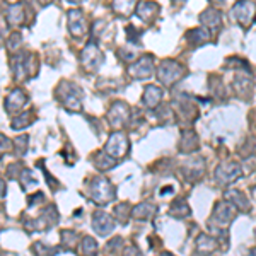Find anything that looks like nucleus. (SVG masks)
<instances>
[{"label": "nucleus", "instance_id": "nucleus-32", "mask_svg": "<svg viewBox=\"0 0 256 256\" xmlns=\"http://www.w3.org/2000/svg\"><path fill=\"white\" fill-rule=\"evenodd\" d=\"M7 48L12 56L18 55L19 52H22V38H20L19 32H12L9 41H7Z\"/></svg>", "mask_w": 256, "mask_h": 256}, {"label": "nucleus", "instance_id": "nucleus-16", "mask_svg": "<svg viewBox=\"0 0 256 256\" xmlns=\"http://www.w3.org/2000/svg\"><path fill=\"white\" fill-rule=\"evenodd\" d=\"M180 152L183 154H193L200 148V140H198V135L195 134V130L192 128H184L181 132V138H180Z\"/></svg>", "mask_w": 256, "mask_h": 256}, {"label": "nucleus", "instance_id": "nucleus-26", "mask_svg": "<svg viewBox=\"0 0 256 256\" xmlns=\"http://www.w3.org/2000/svg\"><path fill=\"white\" fill-rule=\"evenodd\" d=\"M77 254L79 256H96L98 254V242L90 236H84L77 246Z\"/></svg>", "mask_w": 256, "mask_h": 256}, {"label": "nucleus", "instance_id": "nucleus-45", "mask_svg": "<svg viewBox=\"0 0 256 256\" xmlns=\"http://www.w3.org/2000/svg\"><path fill=\"white\" fill-rule=\"evenodd\" d=\"M180 2H184V0H172V4H180Z\"/></svg>", "mask_w": 256, "mask_h": 256}, {"label": "nucleus", "instance_id": "nucleus-5", "mask_svg": "<svg viewBox=\"0 0 256 256\" xmlns=\"http://www.w3.org/2000/svg\"><path fill=\"white\" fill-rule=\"evenodd\" d=\"M242 176V169L238 162L234 160H224L216 168L214 171V180L218 186H227V184H232L234 181L239 180Z\"/></svg>", "mask_w": 256, "mask_h": 256}, {"label": "nucleus", "instance_id": "nucleus-27", "mask_svg": "<svg viewBox=\"0 0 256 256\" xmlns=\"http://www.w3.org/2000/svg\"><path fill=\"white\" fill-rule=\"evenodd\" d=\"M34 122V113L32 111H20V113L14 114V118L10 120L12 130H22V128L30 126Z\"/></svg>", "mask_w": 256, "mask_h": 256}, {"label": "nucleus", "instance_id": "nucleus-10", "mask_svg": "<svg viewBox=\"0 0 256 256\" xmlns=\"http://www.w3.org/2000/svg\"><path fill=\"white\" fill-rule=\"evenodd\" d=\"M130 114H132V110L126 102L114 101L113 104H111L110 111H108V122L114 130H120V128H123L128 123Z\"/></svg>", "mask_w": 256, "mask_h": 256}, {"label": "nucleus", "instance_id": "nucleus-19", "mask_svg": "<svg viewBox=\"0 0 256 256\" xmlns=\"http://www.w3.org/2000/svg\"><path fill=\"white\" fill-rule=\"evenodd\" d=\"M160 101H162V89L158 86H147L142 96L144 106H147L148 110H156L160 104Z\"/></svg>", "mask_w": 256, "mask_h": 256}, {"label": "nucleus", "instance_id": "nucleus-1", "mask_svg": "<svg viewBox=\"0 0 256 256\" xmlns=\"http://www.w3.org/2000/svg\"><path fill=\"white\" fill-rule=\"evenodd\" d=\"M10 68L14 80L24 82L36 77V74L40 70V58L34 52H19L18 55L12 56Z\"/></svg>", "mask_w": 256, "mask_h": 256}, {"label": "nucleus", "instance_id": "nucleus-36", "mask_svg": "<svg viewBox=\"0 0 256 256\" xmlns=\"http://www.w3.org/2000/svg\"><path fill=\"white\" fill-rule=\"evenodd\" d=\"M14 146H18V147H19L18 154H22V152H26V147H28V137H26V135H24V137H19V138L14 142Z\"/></svg>", "mask_w": 256, "mask_h": 256}, {"label": "nucleus", "instance_id": "nucleus-17", "mask_svg": "<svg viewBox=\"0 0 256 256\" xmlns=\"http://www.w3.org/2000/svg\"><path fill=\"white\" fill-rule=\"evenodd\" d=\"M159 12H160L159 4H156V2H142V4H138V6H137V10H135V14H137L138 18L144 20V22L152 24L156 19H158Z\"/></svg>", "mask_w": 256, "mask_h": 256}, {"label": "nucleus", "instance_id": "nucleus-24", "mask_svg": "<svg viewBox=\"0 0 256 256\" xmlns=\"http://www.w3.org/2000/svg\"><path fill=\"white\" fill-rule=\"evenodd\" d=\"M183 172H184L186 181H196L198 178L204 176V159H196V160L188 162L186 166H184Z\"/></svg>", "mask_w": 256, "mask_h": 256}, {"label": "nucleus", "instance_id": "nucleus-28", "mask_svg": "<svg viewBox=\"0 0 256 256\" xmlns=\"http://www.w3.org/2000/svg\"><path fill=\"white\" fill-rule=\"evenodd\" d=\"M94 166H96L99 171H110L116 166V159H113L111 156H108L106 152H98L94 156Z\"/></svg>", "mask_w": 256, "mask_h": 256}, {"label": "nucleus", "instance_id": "nucleus-33", "mask_svg": "<svg viewBox=\"0 0 256 256\" xmlns=\"http://www.w3.org/2000/svg\"><path fill=\"white\" fill-rule=\"evenodd\" d=\"M34 250V254L36 256H55L58 253V248H50V246H44L43 242H38V244L32 246Z\"/></svg>", "mask_w": 256, "mask_h": 256}, {"label": "nucleus", "instance_id": "nucleus-3", "mask_svg": "<svg viewBox=\"0 0 256 256\" xmlns=\"http://www.w3.org/2000/svg\"><path fill=\"white\" fill-rule=\"evenodd\" d=\"M186 76V67L176 60H162L158 68V79L162 86H174Z\"/></svg>", "mask_w": 256, "mask_h": 256}, {"label": "nucleus", "instance_id": "nucleus-2", "mask_svg": "<svg viewBox=\"0 0 256 256\" xmlns=\"http://www.w3.org/2000/svg\"><path fill=\"white\" fill-rule=\"evenodd\" d=\"M55 98L58 99L60 104L68 113H79V111H82V98H84V92L74 82L62 80L55 90Z\"/></svg>", "mask_w": 256, "mask_h": 256}, {"label": "nucleus", "instance_id": "nucleus-31", "mask_svg": "<svg viewBox=\"0 0 256 256\" xmlns=\"http://www.w3.org/2000/svg\"><path fill=\"white\" fill-rule=\"evenodd\" d=\"M62 244L65 250H74V248L79 246V236L74 230H64L62 232Z\"/></svg>", "mask_w": 256, "mask_h": 256}, {"label": "nucleus", "instance_id": "nucleus-37", "mask_svg": "<svg viewBox=\"0 0 256 256\" xmlns=\"http://www.w3.org/2000/svg\"><path fill=\"white\" fill-rule=\"evenodd\" d=\"M123 256H144V254L137 246H128L126 250L123 251Z\"/></svg>", "mask_w": 256, "mask_h": 256}, {"label": "nucleus", "instance_id": "nucleus-25", "mask_svg": "<svg viewBox=\"0 0 256 256\" xmlns=\"http://www.w3.org/2000/svg\"><path fill=\"white\" fill-rule=\"evenodd\" d=\"M190 214H192V210H190V205L184 198H176L169 208V216L174 218H186Z\"/></svg>", "mask_w": 256, "mask_h": 256}, {"label": "nucleus", "instance_id": "nucleus-20", "mask_svg": "<svg viewBox=\"0 0 256 256\" xmlns=\"http://www.w3.org/2000/svg\"><path fill=\"white\" fill-rule=\"evenodd\" d=\"M156 212H158V207L152 202H142V204L132 207V217L135 220H150L156 216Z\"/></svg>", "mask_w": 256, "mask_h": 256}, {"label": "nucleus", "instance_id": "nucleus-6", "mask_svg": "<svg viewBox=\"0 0 256 256\" xmlns=\"http://www.w3.org/2000/svg\"><path fill=\"white\" fill-rule=\"evenodd\" d=\"M236 214L238 208L230 202L227 200L217 202L216 207H214L212 217H210V224H216V229H226L236 218Z\"/></svg>", "mask_w": 256, "mask_h": 256}, {"label": "nucleus", "instance_id": "nucleus-13", "mask_svg": "<svg viewBox=\"0 0 256 256\" xmlns=\"http://www.w3.org/2000/svg\"><path fill=\"white\" fill-rule=\"evenodd\" d=\"M28 94L24 92L20 88H16L14 90H10L6 98V111L9 114H18L24 110V106L28 104Z\"/></svg>", "mask_w": 256, "mask_h": 256}, {"label": "nucleus", "instance_id": "nucleus-34", "mask_svg": "<svg viewBox=\"0 0 256 256\" xmlns=\"http://www.w3.org/2000/svg\"><path fill=\"white\" fill-rule=\"evenodd\" d=\"M12 150H14V142H12L10 138H7L4 134H0V158Z\"/></svg>", "mask_w": 256, "mask_h": 256}, {"label": "nucleus", "instance_id": "nucleus-40", "mask_svg": "<svg viewBox=\"0 0 256 256\" xmlns=\"http://www.w3.org/2000/svg\"><path fill=\"white\" fill-rule=\"evenodd\" d=\"M53 2H55V0H38V4L41 7H48L50 4H53Z\"/></svg>", "mask_w": 256, "mask_h": 256}, {"label": "nucleus", "instance_id": "nucleus-39", "mask_svg": "<svg viewBox=\"0 0 256 256\" xmlns=\"http://www.w3.org/2000/svg\"><path fill=\"white\" fill-rule=\"evenodd\" d=\"M6 193H7V184L4 183L2 180H0V198L6 196Z\"/></svg>", "mask_w": 256, "mask_h": 256}, {"label": "nucleus", "instance_id": "nucleus-23", "mask_svg": "<svg viewBox=\"0 0 256 256\" xmlns=\"http://www.w3.org/2000/svg\"><path fill=\"white\" fill-rule=\"evenodd\" d=\"M137 6H138V0H113L114 14L122 16V18H130L137 10Z\"/></svg>", "mask_w": 256, "mask_h": 256}, {"label": "nucleus", "instance_id": "nucleus-22", "mask_svg": "<svg viewBox=\"0 0 256 256\" xmlns=\"http://www.w3.org/2000/svg\"><path fill=\"white\" fill-rule=\"evenodd\" d=\"M212 40V32H210L207 28H195V30H190L186 34V41L193 46H200V44H205Z\"/></svg>", "mask_w": 256, "mask_h": 256}, {"label": "nucleus", "instance_id": "nucleus-12", "mask_svg": "<svg viewBox=\"0 0 256 256\" xmlns=\"http://www.w3.org/2000/svg\"><path fill=\"white\" fill-rule=\"evenodd\" d=\"M114 227H116L114 218L111 217L110 214L102 212V210H96V212L92 214V229L98 236H101V238L110 236L114 230Z\"/></svg>", "mask_w": 256, "mask_h": 256}, {"label": "nucleus", "instance_id": "nucleus-41", "mask_svg": "<svg viewBox=\"0 0 256 256\" xmlns=\"http://www.w3.org/2000/svg\"><path fill=\"white\" fill-rule=\"evenodd\" d=\"M64 2H67V4H70V6H80L84 0H64Z\"/></svg>", "mask_w": 256, "mask_h": 256}, {"label": "nucleus", "instance_id": "nucleus-30", "mask_svg": "<svg viewBox=\"0 0 256 256\" xmlns=\"http://www.w3.org/2000/svg\"><path fill=\"white\" fill-rule=\"evenodd\" d=\"M114 217H116V220H120V224H126L128 218L132 217V207H130V204L123 202V204L116 205V207H114Z\"/></svg>", "mask_w": 256, "mask_h": 256}, {"label": "nucleus", "instance_id": "nucleus-35", "mask_svg": "<svg viewBox=\"0 0 256 256\" xmlns=\"http://www.w3.org/2000/svg\"><path fill=\"white\" fill-rule=\"evenodd\" d=\"M126 32H128V41L130 43H138V38H140V32L137 31L135 26H126Z\"/></svg>", "mask_w": 256, "mask_h": 256}, {"label": "nucleus", "instance_id": "nucleus-14", "mask_svg": "<svg viewBox=\"0 0 256 256\" xmlns=\"http://www.w3.org/2000/svg\"><path fill=\"white\" fill-rule=\"evenodd\" d=\"M154 60H152V56H142V58H138L135 62L134 65H132L130 68H128V72H130V76L134 77V79H148V77L154 74Z\"/></svg>", "mask_w": 256, "mask_h": 256}, {"label": "nucleus", "instance_id": "nucleus-18", "mask_svg": "<svg viewBox=\"0 0 256 256\" xmlns=\"http://www.w3.org/2000/svg\"><path fill=\"white\" fill-rule=\"evenodd\" d=\"M6 18L9 26L12 28L22 26L24 20H26V7H24V4H14V6H10L6 12Z\"/></svg>", "mask_w": 256, "mask_h": 256}, {"label": "nucleus", "instance_id": "nucleus-4", "mask_svg": "<svg viewBox=\"0 0 256 256\" xmlns=\"http://www.w3.org/2000/svg\"><path fill=\"white\" fill-rule=\"evenodd\" d=\"M114 196H116V188L113 186L110 180L102 176L92 178V181H90V198L98 205H108L110 202L114 200Z\"/></svg>", "mask_w": 256, "mask_h": 256}, {"label": "nucleus", "instance_id": "nucleus-8", "mask_svg": "<svg viewBox=\"0 0 256 256\" xmlns=\"http://www.w3.org/2000/svg\"><path fill=\"white\" fill-rule=\"evenodd\" d=\"M254 14H256V7L250 0H239V2H236L232 6V9H230V16H232L239 22V26L244 28V30H248V28L253 24Z\"/></svg>", "mask_w": 256, "mask_h": 256}, {"label": "nucleus", "instance_id": "nucleus-42", "mask_svg": "<svg viewBox=\"0 0 256 256\" xmlns=\"http://www.w3.org/2000/svg\"><path fill=\"white\" fill-rule=\"evenodd\" d=\"M210 4H214V6H224L226 0H210Z\"/></svg>", "mask_w": 256, "mask_h": 256}, {"label": "nucleus", "instance_id": "nucleus-15", "mask_svg": "<svg viewBox=\"0 0 256 256\" xmlns=\"http://www.w3.org/2000/svg\"><path fill=\"white\" fill-rule=\"evenodd\" d=\"M200 22L207 28L210 32H216L222 28V14L216 7H208L200 14Z\"/></svg>", "mask_w": 256, "mask_h": 256}, {"label": "nucleus", "instance_id": "nucleus-21", "mask_svg": "<svg viewBox=\"0 0 256 256\" xmlns=\"http://www.w3.org/2000/svg\"><path fill=\"white\" fill-rule=\"evenodd\" d=\"M226 200L230 202L238 210H244V212H250L251 210V204L250 200L244 196V193H241L239 190H227L226 192Z\"/></svg>", "mask_w": 256, "mask_h": 256}, {"label": "nucleus", "instance_id": "nucleus-29", "mask_svg": "<svg viewBox=\"0 0 256 256\" xmlns=\"http://www.w3.org/2000/svg\"><path fill=\"white\" fill-rule=\"evenodd\" d=\"M196 248L200 253H212L217 248V241L214 238L207 236V234H200L196 238Z\"/></svg>", "mask_w": 256, "mask_h": 256}, {"label": "nucleus", "instance_id": "nucleus-38", "mask_svg": "<svg viewBox=\"0 0 256 256\" xmlns=\"http://www.w3.org/2000/svg\"><path fill=\"white\" fill-rule=\"evenodd\" d=\"M118 56H122L123 62H130V60H134L135 58V53L134 52H126L125 48H122L118 52Z\"/></svg>", "mask_w": 256, "mask_h": 256}, {"label": "nucleus", "instance_id": "nucleus-9", "mask_svg": "<svg viewBox=\"0 0 256 256\" xmlns=\"http://www.w3.org/2000/svg\"><path fill=\"white\" fill-rule=\"evenodd\" d=\"M128 148H130V142H128L126 134H123V132H113L104 146V152L113 159H122L126 156Z\"/></svg>", "mask_w": 256, "mask_h": 256}, {"label": "nucleus", "instance_id": "nucleus-44", "mask_svg": "<svg viewBox=\"0 0 256 256\" xmlns=\"http://www.w3.org/2000/svg\"><path fill=\"white\" fill-rule=\"evenodd\" d=\"M251 256H256V248L254 250H251Z\"/></svg>", "mask_w": 256, "mask_h": 256}, {"label": "nucleus", "instance_id": "nucleus-11", "mask_svg": "<svg viewBox=\"0 0 256 256\" xmlns=\"http://www.w3.org/2000/svg\"><path fill=\"white\" fill-rule=\"evenodd\" d=\"M67 26L68 32L74 38H84L88 34V20L80 9H70L67 12Z\"/></svg>", "mask_w": 256, "mask_h": 256}, {"label": "nucleus", "instance_id": "nucleus-7", "mask_svg": "<svg viewBox=\"0 0 256 256\" xmlns=\"http://www.w3.org/2000/svg\"><path fill=\"white\" fill-rule=\"evenodd\" d=\"M102 64V52L94 41H90L89 44H86L80 52V65L86 72L92 74L101 67Z\"/></svg>", "mask_w": 256, "mask_h": 256}, {"label": "nucleus", "instance_id": "nucleus-43", "mask_svg": "<svg viewBox=\"0 0 256 256\" xmlns=\"http://www.w3.org/2000/svg\"><path fill=\"white\" fill-rule=\"evenodd\" d=\"M159 256H172L171 253H168V251H164V253H160Z\"/></svg>", "mask_w": 256, "mask_h": 256}]
</instances>
